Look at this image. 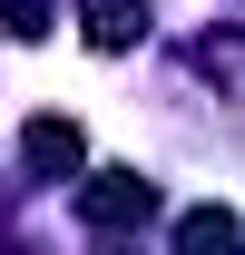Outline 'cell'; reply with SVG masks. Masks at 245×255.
Masks as SVG:
<instances>
[{
	"mask_svg": "<svg viewBox=\"0 0 245 255\" xmlns=\"http://www.w3.org/2000/svg\"><path fill=\"white\" fill-rule=\"evenodd\" d=\"M79 216L108 226V236H118V226H147V216H157V187L137 177V167H98L89 187H79Z\"/></svg>",
	"mask_w": 245,
	"mask_h": 255,
	"instance_id": "6da1fadb",
	"label": "cell"
},
{
	"mask_svg": "<svg viewBox=\"0 0 245 255\" xmlns=\"http://www.w3.org/2000/svg\"><path fill=\"white\" fill-rule=\"evenodd\" d=\"M20 157H30L39 177H69V167L89 157V137H79L69 118H30V128H20Z\"/></svg>",
	"mask_w": 245,
	"mask_h": 255,
	"instance_id": "7a4b0ae2",
	"label": "cell"
},
{
	"mask_svg": "<svg viewBox=\"0 0 245 255\" xmlns=\"http://www.w3.org/2000/svg\"><path fill=\"white\" fill-rule=\"evenodd\" d=\"M147 30V0H89V49H127Z\"/></svg>",
	"mask_w": 245,
	"mask_h": 255,
	"instance_id": "3957f363",
	"label": "cell"
},
{
	"mask_svg": "<svg viewBox=\"0 0 245 255\" xmlns=\"http://www.w3.org/2000/svg\"><path fill=\"white\" fill-rule=\"evenodd\" d=\"M236 236H245V226L226 216V206H186V216H177V246H196V255H206V246L226 255V246H236Z\"/></svg>",
	"mask_w": 245,
	"mask_h": 255,
	"instance_id": "277c9868",
	"label": "cell"
},
{
	"mask_svg": "<svg viewBox=\"0 0 245 255\" xmlns=\"http://www.w3.org/2000/svg\"><path fill=\"white\" fill-rule=\"evenodd\" d=\"M0 30H10V39H39V30H49V0H0Z\"/></svg>",
	"mask_w": 245,
	"mask_h": 255,
	"instance_id": "5b68a950",
	"label": "cell"
}]
</instances>
